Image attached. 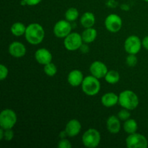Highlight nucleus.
Returning a JSON list of instances; mask_svg holds the SVG:
<instances>
[{
  "mask_svg": "<svg viewBox=\"0 0 148 148\" xmlns=\"http://www.w3.org/2000/svg\"><path fill=\"white\" fill-rule=\"evenodd\" d=\"M17 121L16 113L10 108L4 109L0 114V127L4 130L12 129Z\"/></svg>",
  "mask_w": 148,
  "mask_h": 148,
  "instance_id": "obj_5",
  "label": "nucleus"
},
{
  "mask_svg": "<svg viewBox=\"0 0 148 148\" xmlns=\"http://www.w3.org/2000/svg\"><path fill=\"white\" fill-rule=\"evenodd\" d=\"M104 25L106 30L110 33H117L122 27V19L117 14L112 13L106 17Z\"/></svg>",
  "mask_w": 148,
  "mask_h": 148,
  "instance_id": "obj_9",
  "label": "nucleus"
},
{
  "mask_svg": "<svg viewBox=\"0 0 148 148\" xmlns=\"http://www.w3.org/2000/svg\"><path fill=\"white\" fill-rule=\"evenodd\" d=\"M9 74V70L7 66L4 64L0 65V79L1 81L6 79Z\"/></svg>",
  "mask_w": 148,
  "mask_h": 148,
  "instance_id": "obj_27",
  "label": "nucleus"
},
{
  "mask_svg": "<svg viewBox=\"0 0 148 148\" xmlns=\"http://www.w3.org/2000/svg\"><path fill=\"white\" fill-rule=\"evenodd\" d=\"M139 98L137 94L130 90H125L119 95V104L123 108L130 111L134 110L139 106Z\"/></svg>",
  "mask_w": 148,
  "mask_h": 148,
  "instance_id": "obj_2",
  "label": "nucleus"
},
{
  "mask_svg": "<svg viewBox=\"0 0 148 148\" xmlns=\"http://www.w3.org/2000/svg\"><path fill=\"white\" fill-rule=\"evenodd\" d=\"M101 136L99 132L94 128L88 129L84 132L82 137L83 145L88 148H95L99 145Z\"/></svg>",
  "mask_w": 148,
  "mask_h": 148,
  "instance_id": "obj_4",
  "label": "nucleus"
},
{
  "mask_svg": "<svg viewBox=\"0 0 148 148\" xmlns=\"http://www.w3.org/2000/svg\"><path fill=\"white\" fill-rule=\"evenodd\" d=\"M81 35H82L84 43H92L96 39L97 36H98V32L92 27H88V28H85V30Z\"/></svg>",
  "mask_w": 148,
  "mask_h": 148,
  "instance_id": "obj_19",
  "label": "nucleus"
},
{
  "mask_svg": "<svg viewBox=\"0 0 148 148\" xmlns=\"http://www.w3.org/2000/svg\"><path fill=\"white\" fill-rule=\"evenodd\" d=\"M59 137H60L61 139H64V138H66V137H68L67 134H66V131H62L61 132L60 134H59Z\"/></svg>",
  "mask_w": 148,
  "mask_h": 148,
  "instance_id": "obj_33",
  "label": "nucleus"
},
{
  "mask_svg": "<svg viewBox=\"0 0 148 148\" xmlns=\"http://www.w3.org/2000/svg\"><path fill=\"white\" fill-rule=\"evenodd\" d=\"M25 38L27 43L31 45H38L45 38V30L38 23H30L26 27Z\"/></svg>",
  "mask_w": 148,
  "mask_h": 148,
  "instance_id": "obj_1",
  "label": "nucleus"
},
{
  "mask_svg": "<svg viewBox=\"0 0 148 148\" xmlns=\"http://www.w3.org/2000/svg\"><path fill=\"white\" fill-rule=\"evenodd\" d=\"M88 43H82V46H80V48H79V50L81 52H82V53H87L89 52L90 51V48L89 46H88Z\"/></svg>",
  "mask_w": 148,
  "mask_h": 148,
  "instance_id": "obj_30",
  "label": "nucleus"
},
{
  "mask_svg": "<svg viewBox=\"0 0 148 148\" xmlns=\"http://www.w3.org/2000/svg\"><path fill=\"white\" fill-rule=\"evenodd\" d=\"M117 116L119 117L121 121H125L126 120L130 119V116H131V114L130 112V110L126 109V108H123L121 109L119 112L118 113V115Z\"/></svg>",
  "mask_w": 148,
  "mask_h": 148,
  "instance_id": "obj_26",
  "label": "nucleus"
},
{
  "mask_svg": "<svg viewBox=\"0 0 148 148\" xmlns=\"http://www.w3.org/2000/svg\"><path fill=\"white\" fill-rule=\"evenodd\" d=\"M26 27H27V26L25 25L23 23L17 22V23H14L12 25L11 27H10V31L13 36H16V37H20V36L25 35L26 31Z\"/></svg>",
  "mask_w": 148,
  "mask_h": 148,
  "instance_id": "obj_20",
  "label": "nucleus"
},
{
  "mask_svg": "<svg viewBox=\"0 0 148 148\" xmlns=\"http://www.w3.org/2000/svg\"><path fill=\"white\" fill-rule=\"evenodd\" d=\"M145 1H146V2H148V0H144Z\"/></svg>",
  "mask_w": 148,
  "mask_h": 148,
  "instance_id": "obj_35",
  "label": "nucleus"
},
{
  "mask_svg": "<svg viewBox=\"0 0 148 148\" xmlns=\"http://www.w3.org/2000/svg\"><path fill=\"white\" fill-rule=\"evenodd\" d=\"M83 43L82 35L77 32H72L64 38V46L69 51L79 50Z\"/></svg>",
  "mask_w": 148,
  "mask_h": 148,
  "instance_id": "obj_6",
  "label": "nucleus"
},
{
  "mask_svg": "<svg viewBox=\"0 0 148 148\" xmlns=\"http://www.w3.org/2000/svg\"><path fill=\"white\" fill-rule=\"evenodd\" d=\"M26 47L23 43L20 41H14L11 43L9 46L8 51L9 53L12 57L22 58L25 55L26 53Z\"/></svg>",
  "mask_w": 148,
  "mask_h": 148,
  "instance_id": "obj_12",
  "label": "nucleus"
},
{
  "mask_svg": "<svg viewBox=\"0 0 148 148\" xmlns=\"http://www.w3.org/2000/svg\"><path fill=\"white\" fill-rule=\"evenodd\" d=\"M123 128L124 132L127 134H133V133L137 132V129H138V124L137 122L133 119H129L124 121L123 124Z\"/></svg>",
  "mask_w": 148,
  "mask_h": 148,
  "instance_id": "obj_21",
  "label": "nucleus"
},
{
  "mask_svg": "<svg viewBox=\"0 0 148 148\" xmlns=\"http://www.w3.org/2000/svg\"><path fill=\"white\" fill-rule=\"evenodd\" d=\"M142 43H143V46L148 51V36H145L144 38L142 40Z\"/></svg>",
  "mask_w": 148,
  "mask_h": 148,
  "instance_id": "obj_32",
  "label": "nucleus"
},
{
  "mask_svg": "<svg viewBox=\"0 0 148 148\" xmlns=\"http://www.w3.org/2000/svg\"><path fill=\"white\" fill-rule=\"evenodd\" d=\"M80 24L84 28L93 27L95 23V17L94 14L90 12H86L83 13L80 17Z\"/></svg>",
  "mask_w": 148,
  "mask_h": 148,
  "instance_id": "obj_18",
  "label": "nucleus"
},
{
  "mask_svg": "<svg viewBox=\"0 0 148 148\" xmlns=\"http://www.w3.org/2000/svg\"><path fill=\"white\" fill-rule=\"evenodd\" d=\"M57 71L58 69L56 64H54L52 62L43 66V72L49 77H53L56 75Z\"/></svg>",
  "mask_w": 148,
  "mask_h": 148,
  "instance_id": "obj_24",
  "label": "nucleus"
},
{
  "mask_svg": "<svg viewBox=\"0 0 148 148\" xmlns=\"http://www.w3.org/2000/svg\"><path fill=\"white\" fill-rule=\"evenodd\" d=\"M4 130L1 128L0 129V140H4Z\"/></svg>",
  "mask_w": 148,
  "mask_h": 148,
  "instance_id": "obj_34",
  "label": "nucleus"
},
{
  "mask_svg": "<svg viewBox=\"0 0 148 148\" xmlns=\"http://www.w3.org/2000/svg\"><path fill=\"white\" fill-rule=\"evenodd\" d=\"M106 127L111 134H118L121 130V120L116 116H111L106 121Z\"/></svg>",
  "mask_w": 148,
  "mask_h": 148,
  "instance_id": "obj_16",
  "label": "nucleus"
},
{
  "mask_svg": "<svg viewBox=\"0 0 148 148\" xmlns=\"http://www.w3.org/2000/svg\"><path fill=\"white\" fill-rule=\"evenodd\" d=\"M143 46L142 40L137 36H129L124 43V50L128 54H137L141 50Z\"/></svg>",
  "mask_w": 148,
  "mask_h": 148,
  "instance_id": "obj_8",
  "label": "nucleus"
},
{
  "mask_svg": "<svg viewBox=\"0 0 148 148\" xmlns=\"http://www.w3.org/2000/svg\"><path fill=\"white\" fill-rule=\"evenodd\" d=\"M72 24L66 20H60L53 26V34L56 38H64L72 33Z\"/></svg>",
  "mask_w": 148,
  "mask_h": 148,
  "instance_id": "obj_10",
  "label": "nucleus"
},
{
  "mask_svg": "<svg viewBox=\"0 0 148 148\" xmlns=\"http://www.w3.org/2000/svg\"><path fill=\"white\" fill-rule=\"evenodd\" d=\"M101 103L106 108H111L119 103V95L113 92H106L101 97Z\"/></svg>",
  "mask_w": 148,
  "mask_h": 148,
  "instance_id": "obj_17",
  "label": "nucleus"
},
{
  "mask_svg": "<svg viewBox=\"0 0 148 148\" xmlns=\"http://www.w3.org/2000/svg\"><path fill=\"white\" fill-rule=\"evenodd\" d=\"M104 79H105L106 82H108V84L114 85V84H116L119 81L120 75L117 71L110 70L108 71Z\"/></svg>",
  "mask_w": 148,
  "mask_h": 148,
  "instance_id": "obj_22",
  "label": "nucleus"
},
{
  "mask_svg": "<svg viewBox=\"0 0 148 148\" xmlns=\"http://www.w3.org/2000/svg\"><path fill=\"white\" fill-rule=\"evenodd\" d=\"M108 71L106 65L101 61H95L90 66V74L98 79L105 77Z\"/></svg>",
  "mask_w": 148,
  "mask_h": 148,
  "instance_id": "obj_11",
  "label": "nucleus"
},
{
  "mask_svg": "<svg viewBox=\"0 0 148 148\" xmlns=\"http://www.w3.org/2000/svg\"><path fill=\"white\" fill-rule=\"evenodd\" d=\"M72 145L70 141L66 138L61 139L60 141L59 142V144H58V147L59 148H72Z\"/></svg>",
  "mask_w": 148,
  "mask_h": 148,
  "instance_id": "obj_28",
  "label": "nucleus"
},
{
  "mask_svg": "<svg viewBox=\"0 0 148 148\" xmlns=\"http://www.w3.org/2000/svg\"><path fill=\"white\" fill-rule=\"evenodd\" d=\"M126 145L128 148H147L148 141L145 136L135 132L129 134L126 139Z\"/></svg>",
  "mask_w": 148,
  "mask_h": 148,
  "instance_id": "obj_7",
  "label": "nucleus"
},
{
  "mask_svg": "<svg viewBox=\"0 0 148 148\" xmlns=\"http://www.w3.org/2000/svg\"><path fill=\"white\" fill-rule=\"evenodd\" d=\"M35 59L38 63L44 66L52 62L53 56L50 51L45 48H40L38 49L35 53Z\"/></svg>",
  "mask_w": 148,
  "mask_h": 148,
  "instance_id": "obj_13",
  "label": "nucleus"
},
{
  "mask_svg": "<svg viewBox=\"0 0 148 148\" xmlns=\"http://www.w3.org/2000/svg\"><path fill=\"white\" fill-rule=\"evenodd\" d=\"M82 129V125L77 119H71L67 122L65 127V131L68 137H75L79 134Z\"/></svg>",
  "mask_w": 148,
  "mask_h": 148,
  "instance_id": "obj_14",
  "label": "nucleus"
},
{
  "mask_svg": "<svg viewBox=\"0 0 148 148\" xmlns=\"http://www.w3.org/2000/svg\"><path fill=\"white\" fill-rule=\"evenodd\" d=\"M13 138H14V132L12 131V129L4 130V140L6 141H11Z\"/></svg>",
  "mask_w": 148,
  "mask_h": 148,
  "instance_id": "obj_29",
  "label": "nucleus"
},
{
  "mask_svg": "<svg viewBox=\"0 0 148 148\" xmlns=\"http://www.w3.org/2000/svg\"><path fill=\"white\" fill-rule=\"evenodd\" d=\"M79 15V11L75 7H70L65 12V20L72 23L78 18Z\"/></svg>",
  "mask_w": 148,
  "mask_h": 148,
  "instance_id": "obj_23",
  "label": "nucleus"
},
{
  "mask_svg": "<svg viewBox=\"0 0 148 148\" xmlns=\"http://www.w3.org/2000/svg\"><path fill=\"white\" fill-rule=\"evenodd\" d=\"M82 72L79 69H74L69 73L67 76V82L71 86L78 87L82 85L84 79Z\"/></svg>",
  "mask_w": 148,
  "mask_h": 148,
  "instance_id": "obj_15",
  "label": "nucleus"
},
{
  "mask_svg": "<svg viewBox=\"0 0 148 148\" xmlns=\"http://www.w3.org/2000/svg\"><path fill=\"white\" fill-rule=\"evenodd\" d=\"M26 4L28 6H36L41 2L42 0H24Z\"/></svg>",
  "mask_w": 148,
  "mask_h": 148,
  "instance_id": "obj_31",
  "label": "nucleus"
},
{
  "mask_svg": "<svg viewBox=\"0 0 148 148\" xmlns=\"http://www.w3.org/2000/svg\"><path fill=\"white\" fill-rule=\"evenodd\" d=\"M81 86L85 95L88 96H94L97 95L101 90V82L99 79L91 75L84 78Z\"/></svg>",
  "mask_w": 148,
  "mask_h": 148,
  "instance_id": "obj_3",
  "label": "nucleus"
},
{
  "mask_svg": "<svg viewBox=\"0 0 148 148\" xmlns=\"http://www.w3.org/2000/svg\"><path fill=\"white\" fill-rule=\"evenodd\" d=\"M137 62H138V59H137L136 54H128V56L126 58V64L130 67L135 66Z\"/></svg>",
  "mask_w": 148,
  "mask_h": 148,
  "instance_id": "obj_25",
  "label": "nucleus"
}]
</instances>
